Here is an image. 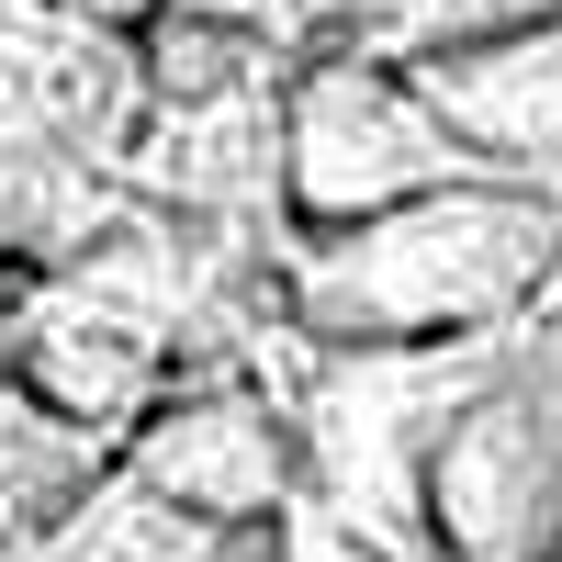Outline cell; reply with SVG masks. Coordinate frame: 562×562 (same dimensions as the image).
<instances>
[{"mask_svg": "<svg viewBox=\"0 0 562 562\" xmlns=\"http://www.w3.org/2000/svg\"><path fill=\"white\" fill-rule=\"evenodd\" d=\"M562 293V203L518 180H461L383 225L304 237L293 326L315 349H439L495 338Z\"/></svg>", "mask_w": 562, "mask_h": 562, "instance_id": "1", "label": "cell"}, {"mask_svg": "<svg viewBox=\"0 0 562 562\" xmlns=\"http://www.w3.org/2000/svg\"><path fill=\"white\" fill-rule=\"evenodd\" d=\"M518 326L439 338V349H326L315 394H304V473H315V495H338L349 518H371L383 540H405L428 562L439 551L428 540V461L461 428V405L518 360Z\"/></svg>", "mask_w": 562, "mask_h": 562, "instance_id": "2", "label": "cell"}, {"mask_svg": "<svg viewBox=\"0 0 562 562\" xmlns=\"http://www.w3.org/2000/svg\"><path fill=\"white\" fill-rule=\"evenodd\" d=\"M461 180H495V169L450 135V113L416 90V68L315 57L281 90V214L304 237L383 225V214L428 203V192H461Z\"/></svg>", "mask_w": 562, "mask_h": 562, "instance_id": "3", "label": "cell"}, {"mask_svg": "<svg viewBox=\"0 0 562 562\" xmlns=\"http://www.w3.org/2000/svg\"><path fill=\"white\" fill-rule=\"evenodd\" d=\"M428 540L450 562H562V293L518 326V360L439 439Z\"/></svg>", "mask_w": 562, "mask_h": 562, "instance_id": "4", "label": "cell"}, {"mask_svg": "<svg viewBox=\"0 0 562 562\" xmlns=\"http://www.w3.org/2000/svg\"><path fill=\"white\" fill-rule=\"evenodd\" d=\"M124 473L169 506H192L203 529H270L315 484L304 473V416L259 383H180L124 439Z\"/></svg>", "mask_w": 562, "mask_h": 562, "instance_id": "5", "label": "cell"}, {"mask_svg": "<svg viewBox=\"0 0 562 562\" xmlns=\"http://www.w3.org/2000/svg\"><path fill=\"white\" fill-rule=\"evenodd\" d=\"M147 113V45L57 12V0H0V124L45 147L113 158Z\"/></svg>", "mask_w": 562, "mask_h": 562, "instance_id": "6", "label": "cell"}, {"mask_svg": "<svg viewBox=\"0 0 562 562\" xmlns=\"http://www.w3.org/2000/svg\"><path fill=\"white\" fill-rule=\"evenodd\" d=\"M416 90L450 113V135L495 180L562 203V23H518V34L450 45V57L416 68Z\"/></svg>", "mask_w": 562, "mask_h": 562, "instance_id": "7", "label": "cell"}, {"mask_svg": "<svg viewBox=\"0 0 562 562\" xmlns=\"http://www.w3.org/2000/svg\"><path fill=\"white\" fill-rule=\"evenodd\" d=\"M124 203H113V180L102 158H79V147H45V135L23 124H0V259H90L102 237H124Z\"/></svg>", "mask_w": 562, "mask_h": 562, "instance_id": "8", "label": "cell"}, {"mask_svg": "<svg viewBox=\"0 0 562 562\" xmlns=\"http://www.w3.org/2000/svg\"><path fill=\"white\" fill-rule=\"evenodd\" d=\"M113 439L102 428H79V416H57L23 371H0V551L34 540V529H57L68 506L113 473Z\"/></svg>", "mask_w": 562, "mask_h": 562, "instance_id": "9", "label": "cell"}, {"mask_svg": "<svg viewBox=\"0 0 562 562\" xmlns=\"http://www.w3.org/2000/svg\"><path fill=\"white\" fill-rule=\"evenodd\" d=\"M147 180L169 203H259V192H281V90H225V102L158 113Z\"/></svg>", "mask_w": 562, "mask_h": 562, "instance_id": "10", "label": "cell"}, {"mask_svg": "<svg viewBox=\"0 0 562 562\" xmlns=\"http://www.w3.org/2000/svg\"><path fill=\"white\" fill-rule=\"evenodd\" d=\"M225 540H237V529H203L192 506H169V495H147V484H135L124 461H113V473L90 484V495L68 506L57 529H34V540H12L0 562H214Z\"/></svg>", "mask_w": 562, "mask_h": 562, "instance_id": "11", "label": "cell"}, {"mask_svg": "<svg viewBox=\"0 0 562 562\" xmlns=\"http://www.w3.org/2000/svg\"><path fill=\"white\" fill-rule=\"evenodd\" d=\"M270 540H281V562H416L405 540H383L371 518H349V506H338V495H315V484L270 518Z\"/></svg>", "mask_w": 562, "mask_h": 562, "instance_id": "12", "label": "cell"}, {"mask_svg": "<svg viewBox=\"0 0 562 562\" xmlns=\"http://www.w3.org/2000/svg\"><path fill=\"white\" fill-rule=\"evenodd\" d=\"M57 12L102 23V34H147V23H169V0H57Z\"/></svg>", "mask_w": 562, "mask_h": 562, "instance_id": "13", "label": "cell"}]
</instances>
